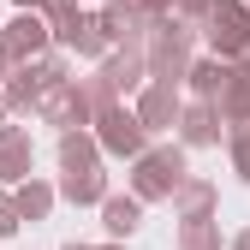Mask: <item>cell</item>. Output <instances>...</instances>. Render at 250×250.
Listing matches in <instances>:
<instances>
[{"label":"cell","instance_id":"6da1fadb","mask_svg":"<svg viewBox=\"0 0 250 250\" xmlns=\"http://www.w3.org/2000/svg\"><path fill=\"white\" fill-rule=\"evenodd\" d=\"M179 149H155L149 155V161L137 167V197H167L173 191V185H179Z\"/></svg>","mask_w":250,"mask_h":250},{"label":"cell","instance_id":"7a4b0ae2","mask_svg":"<svg viewBox=\"0 0 250 250\" xmlns=\"http://www.w3.org/2000/svg\"><path fill=\"white\" fill-rule=\"evenodd\" d=\"M208 36H214V48H244V36H250V30H244V12L232 6V0H214V30H208Z\"/></svg>","mask_w":250,"mask_h":250},{"label":"cell","instance_id":"3957f363","mask_svg":"<svg viewBox=\"0 0 250 250\" xmlns=\"http://www.w3.org/2000/svg\"><path fill=\"white\" fill-rule=\"evenodd\" d=\"M42 42H48L42 18H18V24L6 30V54H12V60H24V54H42Z\"/></svg>","mask_w":250,"mask_h":250},{"label":"cell","instance_id":"277c9868","mask_svg":"<svg viewBox=\"0 0 250 250\" xmlns=\"http://www.w3.org/2000/svg\"><path fill=\"white\" fill-rule=\"evenodd\" d=\"M102 143H107V149H137L143 131H137V119H131V113H119V107H113V113H102Z\"/></svg>","mask_w":250,"mask_h":250},{"label":"cell","instance_id":"5b68a950","mask_svg":"<svg viewBox=\"0 0 250 250\" xmlns=\"http://www.w3.org/2000/svg\"><path fill=\"white\" fill-rule=\"evenodd\" d=\"M102 214H107V232H137V203L131 197H107Z\"/></svg>","mask_w":250,"mask_h":250},{"label":"cell","instance_id":"8992f818","mask_svg":"<svg viewBox=\"0 0 250 250\" xmlns=\"http://www.w3.org/2000/svg\"><path fill=\"white\" fill-rule=\"evenodd\" d=\"M66 197H78V203H96V197H102V173L72 167V173H66Z\"/></svg>","mask_w":250,"mask_h":250},{"label":"cell","instance_id":"52a82bcc","mask_svg":"<svg viewBox=\"0 0 250 250\" xmlns=\"http://www.w3.org/2000/svg\"><path fill=\"white\" fill-rule=\"evenodd\" d=\"M167 113H173V83H155V89H149V102H143V119H149V125H161Z\"/></svg>","mask_w":250,"mask_h":250},{"label":"cell","instance_id":"ba28073f","mask_svg":"<svg viewBox=\"0 0 250 250\" xmlns=\"http://www.w3.org/2000/svg\"><path fill=\"white\" fill-rule=\"evenodd\" d=\"M185 137H191V143H208V137H214V113H208V107H191V119H185Z\"/></svg>","mask_w":250,"mask_h":250},{"label":"cell","instance_id":"9c48e42d","mask_svg":"<svg viewBox=\"0 0 250 250\" xmlns=\"http://www.w3.org/2000/svg\"><path fill=\"white\" fill-rule=\"evenodd\" d=\"M18 208L24 214H48V191H42V185H24V191H18Z\"/></svg>","mask_w":250,"mask_h":250},{"label":"cell","instance_id":"30bf717a","mask_svg":"<svg viewBox=\"0 0 250 250\" xmlns=\"http://www.w3.org/2000/svg\"><path fill=\"white\" fill-rule=\"evenodd\" d=\"M185 250H214V232L191 221V227H185Z\"/></svg>","mask_w":250,"mask_h":250},{"label":"cell","instance_id":"8fae6325","mask_svg":"<svg viewBox=\"0 0 250 250\" xmlns=\"http://www.w3.org/2000/svg\"><path fill=\"white\" fill-rule=\"evenodd\" d=\"M6 232H18V208H12L6 197H0V238H6Z\"/></svg>","mask_w":250,"mask_h":250}]
</instances>
